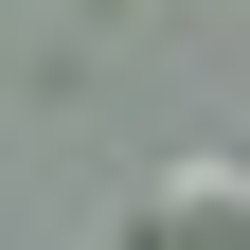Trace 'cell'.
I'll list each match as a JSON object with an SVG mask.
<instances>
[{
    "instance_id": "obj_1",
    "label": "cell",
    "mask_w": 250,
    "mask_h": 250,
    "mask_svg": "<svg viewBox=\"0 0 250 250\" xmlns=\"http://www.w3.org/2000/svg\"><path fill=\"white\" fill-rule=\"evenodd\" d=\"M125 250H250V161H161Z\"/></svg>"
}]
</instances>
